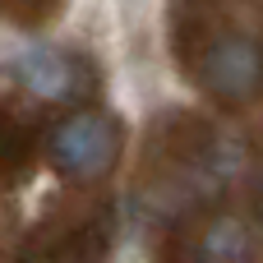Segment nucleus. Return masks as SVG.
<instances>
[{
    "label": "nucleus",
    "instance_id": "obj_1",
    "mask_svg": "<svg viewBox=\"0 0 263 263\" xmlns=\"http://www.w3.org/2000/svg\"><path fill=\"white\" fill-rule=\"evenodd\" d=\"M116 153H120V125L106 111H79L46 134V162L74 180L102 176L116 162Z\"/></svg>",
    "mask_w": 263,
    "mask_h": 263
},
{
    "label": "nucleus",
    "instance_id": "obj_2",
    "mask_svg": "<svg viewBox=\"0 0 263 263\" xmlns=\"http://www.w3.org/2000/svg\"><path fill=\"white\" fill-rule=\"evenodd\" d=\"M263 83V46L250 37H222L203 55V88L222 102H245Z\"/></svg>",
    "mask_w": 263,
    "mask_h": 263
},
{
    "label": "nucleus",
    "instance_id": "obj_4",
    "mask_svg": "<svg viewBox=\"0 0 263 263\" xmlns=\"http://www.w3.org/2000/svg\"><path fill=\"white\" fill-rule=\"evenodd\" d=\"M245 259H250V231L236 217H217L194 250V263H245Z\"/></svg>",
    "mask_w": 263,
    "mask_h": 263
},
{
    "label": "nucleus",
    "instance_id": "obj_3",
    "mask_svg": "<svg viewBox=\"0 0 263 263\" xmlns=\"http://www.w3.org/2000/svg\"><path fill=\"white\" fill-rule=\"evenodd\" d=\"M9 79L23 92L42 97V102H65V97L79 92V60L69 51H60V46L37 42L28 51H14L9 55Z\"/></svg>",
    "mask_w": 263,
    "mask_h": 263
},
{
    "label": "nucleus",
    "instance_id": "obj_5",
    "mask_svg": "<svg viewBox=\"0 0 263 263\" xmlns=\"http://www.w3.org/2000/svg\"><path fill=\"white\" fill-rule=\"evenodd\" d=\"M259 208H263V203H259Z\"/></svg>",
    "mask_w": 263,
    "mask_h": 263
}]
</instances>
